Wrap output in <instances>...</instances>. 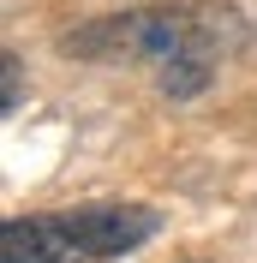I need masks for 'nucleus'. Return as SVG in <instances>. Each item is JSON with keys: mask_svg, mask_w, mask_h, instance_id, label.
I'll use <instances>...</instances> for the list:
<instances>
[{"mask_svg": "<svg viewBox=\"0 0 257 263\" xmlns=\"http://www.w3.org/2000/svg\"><path fill=\"white\" fill-rule=\"evenodd\" d=\"M245 42H251V18L233 0H174V6L90 18L66 36V54L102 66H150L168 96H197L233 54H245Z\"/></svg>", "mask_w": 257, "mask_h": 263, "instance_id": "nucleus-1", "label": "nucleus"}, {"mask_svg": "<svg viewBox=\"0 0 257 263\" xmlns=\"http://www.w3.org/2000/svg\"><path fill=\"white\" fill-rule=\"evenodd\" d=\"M18 72H24V66H18V54H6V114H12L18 96H24V90H18Z\"/></svg>", "mask_w": 257, "mask_h": 263, "instance_id": "nucleus-3", "label": "nucleus"}, {"mask_svg": "<svg viewBox=\"0 0 257 263\" xmlns=\"http://www.w3.org/2000/svg\"><path fill=\"white\" fill-rule=\"evenodd\" d=\"M161 215L150 203H84V210L12 215L0 221V263H102L138 251Z\"/></svg>", "mask_w": 257, "mask_h": 263, "instance_id": "nucleus-2", "label": "nucleus"}]
</instances>
